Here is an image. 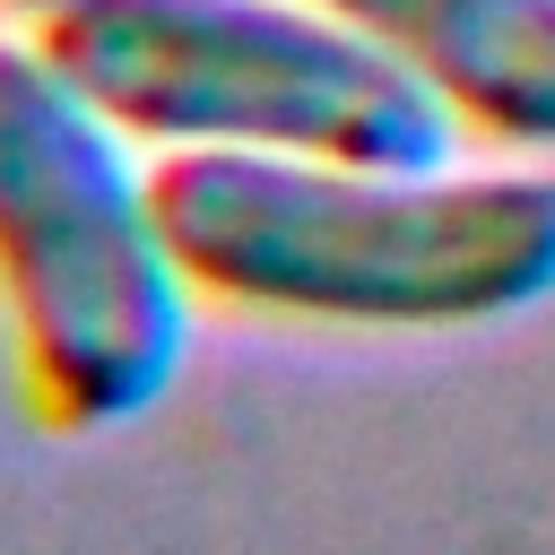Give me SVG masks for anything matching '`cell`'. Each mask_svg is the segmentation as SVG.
<instances>
[{
    "label": "cell",
    "mask_w": 555,
    "mask_h": 555,
    "mask_svg": "<svg viewBox=\"0 0 555 555\" xmlns=\"http://www.w3.org/2000/svg\"><path fill=\"white\" fill-rule=\"evenodd\" d=\"M147 182L182 278L225 304L442 330L555 295V173H356L173 147Z\"/></svg>",
    "instance_id": "1"
},
{
    "label": "cell",
    "mask_w": 555,
    "mask_h": 555,
    "mask_svg": "<svg viewBox=\"0 0 555 555\" xmlns=\"http://www.w3.org/2000/svg\"><path fill=\"white\" fill-rule=\"evenodd\" d=\"M43 61L130 139L442 173L451 104L321 0H61Z\"/></svg>",
    "instance_id": "2"
},
{
    "label": "cell",
    "mask_w": 555,
    "mask_h": 555,
    "mask_svg": "<svg viewBox=\"0 0 555 555\" xmlns=\"http://www.w3.org/2000/svg\"><path fill=\"white\" fill-rule=\"evenodd\" d=\"M43 43H0V295L61 425L156 408L191 347L156 182Z\"/></svg>",
    "instance_id": "3"
},
{
    "label": "cell",
    "mask_w": 555,
    "mask_h": 555,
    "mask_svg": "<svg viewBox=\"0 0 555 555\" xmlns=\"http://www.w3.org/2000/svg\"><path fill=\"white\" fill-rule=\"evenodd\" d=\"M399 52L451 113L512 147H555V0H321Z\"/></svg>",
    "instance_id": "4"
},
{
    "label": "cell",
    "mask_w": 555,
    "mask_h": 555,
    "mask_svg": "<svg viewBox=\"0 0 555 555\" xmlns=\"http://www.w3.org/2000/svg\"><path fill=\"white\" fill-rule=\"evenodd\" d=\"M9 9H26V17H52V9H61V0H9Z\"/></svg>",
    "instance_id": "5"
}]
</instances>
